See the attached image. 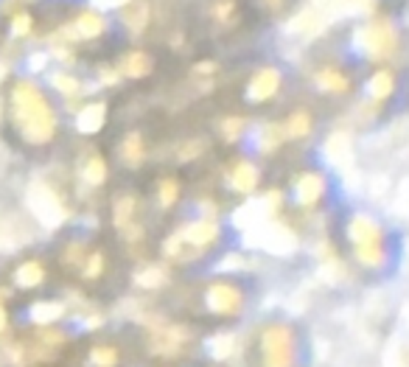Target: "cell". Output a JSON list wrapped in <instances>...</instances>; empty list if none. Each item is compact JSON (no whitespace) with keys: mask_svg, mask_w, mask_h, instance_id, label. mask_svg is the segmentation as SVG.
<instances>
[{"mask_svg":"<svg viewBox=\"0 0 409 367\" xmlns=\"http://www.w3.org/2000/svg\"><path fill=\"white\" fill-rule=\"evenodd\" d=\"M11 112L20 135L28 143H46L56 132V115L48 107L46 95L28 79L17 82L11 90Z\"/></svg>","mask_w":409,"mask_h":367,"instance_id":"cell-1","label":"cell"},{"mask_svg":"<svg viewBox=\"0 0 409 367\" xmlns=\"http://www.w3.org/2000/svg\"><path fill=\"white\" fill-rule=\"evenodd\" d=\"M264 367H292L294 365V334L289 325L275 322L261 336Z\"/></svg>","mask_w":409,"mask_h":367,"instance_id":"cell-2","label":"cell"},{"mask_svg":"<svg viewBox=\"0 0 409 367\" xmlns=\"http://www.w3.org/2000/svg\"><path fill=\"white\" fill-rule=\"evenodd\" d=\"M26 202H28V211L37 216V222L43 228H59L68 216L62 199L48 188L46 183H31L28 185V193H26Z\"/></svg>","mask_w":409,"mask_h":367,"instance_id":"cell-3","label":"cell"},{"mask_svg":"<svg viewBox=\"0 0 409 367\" xmlns=\"http://www.w3.org/2000/svg\"><path fill=\"white\" fill-rule=\"evenodd\" d=\"M356 46L370 59H384L398 48V34L390 20H373L356 31Z\"/></svg>","mask_w":409,"mask_h":367,"instance_id":"cell-4","label":"cell"},{"mask_svg":"<svg viewBox=\"0 0 409 367\" xmlns=\"http://www.w3.org/2000/svg\"><path fill=\"white\" fill-rule=\"evenodd\" d=\"M247 233H250V230H247ZM247 244L264 247V250H270L272 255H289V252L297 247V238H294L292 230L283 228V225H270V222H264V225L253 228V233L247 235Z\"/></svg>","mask_w":409,"mask_h":367,"instance_id":"cell-5","label":"cell"},{"mask_svg":"<svg viewBox=\"0 0 409 367\" xmlns=\"http://www.w3.org/2000/svg\"><path fill=\"white\" fill-rule=\"evenodd\" d=\"M205 303L216 314H235L241 309V292L230 283H213L205 294Z\"/></svg>","mask_w":409,"mask_h":367,"instance_id":"cell-6","label":"cell"},{"mask_svg":"<svg viewBox=\"0 0 409 367\" xmlns=\"http://www.w3.org/2000/svg\"><path fill=\"white\" fill-rule=\"evenodd\" d=\"M277 87H280V70L277 68H264L247 85V98L250 101H267L277 92Z\"/></svg>","mask_w":409,"mask_h":367,"instance_id":"cell-7","label":"cell"},{"mask_svg":"<svg viewBox=\"0 0 409 367\" xmlns=\"http://www.w3.org/2000/svg\"><path fill=\"white\" fill-rule=\"evenodd\" d=\"M322 191H325V177L317 174V171H309V174L297 177V183H294V199H297L303 208H312L319 196H322Z\"/></svg>","mask_w":409,"mask_h":367,"instance_id":"cell-8","label":"cell"},{"mask_svg":"<svg viewBox=\"0 0 409 367\" xmlns=\"http://www.w3.org/2000/svg\"><path fill=\"white\" fill-rule=\"evenodd\" d=\"M325 157L331 160V166L336 169H348L354 163V146L351 138L345 132H334L331 138L325 140Z\"/></svg>","mask_w":409,"mask_h":367,"instance_id":"cell-9","label":"cell"},{"mask_svg":"<svg viewBox=\"0 0 409 367\" xmlns=\"http://www.w3.org/2000/svg\"><path fill=\"white\" fill-rule=\"evenodd\" d=\"M348 235H351V241L359 247V244H378L381 241V228L370 219V216H354L351 219V225H348Z\"/></svg>","mask_w":409,"mask_h":367,"instance_id":"cell-10","label":"cell"},{"mask_svg":"<svg viewBox=\"0 0 409 367\" xmlns=\"http://www.w3.org/2000/svg\"><path fill=\"white\" fill-rule=\"evenodd\" d=\"M216 235H219L216 222H208V219L191 222V225H185V228L180 230L182 241H188V244H193V247H205V244L216 241Z\"/></svg>","mask_w":409,"mask_h":367,"instance_id":"cell-11","label":"cell"},{"mask_svg":"<svg viewBox=\"0 0 409 367\" xmlns=\"http://www.w3.org/2000/svg\"><path fill=\"white\" fill-rule=\"evenodd\" d=\"M104 121H107V107H104L101 101H95V104H87V107L76 115V129H79L82 135H95V132L104 127Z\"/></svg>","mask_w":409,"mask_h":367,"instance_id":"cell-12","label":"cell"},{"mask_svg":"<svg viewBox=\"0 0 409 367\" xmlns=\"http://www.w3.org/2000/svg\"><path fill=\"white\" fill-rule=\"evenodd\" d=\"M228 180L230 185H233V191H238V193H253L255 185H258V169H255L253 163H235Z\"/></svg>","mask_w":409,"mask_h":367,"instance_id":"cell-13","label":"cell"},{"mask_svg":"<svg viewBox=\"0 0 409 367\" xmlns=\"http://www.w3.org/2000/svg\"><path fill=\"white\" fill-rule=\"evenodd\" d=\"M182 328H163L157 336H154V342H152V351L154 353H163V356H171V353H177L182 345Z\"/></svg>","mask_w":409,"mask_h":367,"instance_id":"cell-14","label":"cell"},{"mask_svg":"<svg viewBox=\"0 0 409 367\" xmlns=\"http://www.w3.org/2000/svg\"><path fill=\"white\" fill-rule=\"evenodd\" d=\"M322 26H325V17L319 14L317 9H303V11L289 23V28H292V31H300V34L322 31Z\"/></svg>","mask_w":409,"mask_h":367,"instance_id":"cell-15","label":"cell"},{"mask_svg":"<svg viewBox=\"0 0 409 367\" xmlns=\"http://www.w3.org/2000/svg\"><path fill=\"white\" fill-rule=\"evenodd\" d=\"M62 314H65V306L62 303H51V300H40V303H34L28 309V317L34 322H40V325H51V322L59 320Z\"/></svg>","mask_w":409,"mask_h":367,"instance_id":"cell-16","label":"cell"},{"mask_svg":"<svg viewBox=\"0 0 409 367\" xmlns=\"http://www.w3.org/2000/svg\"><path fill=\"white\" fill-rule=\"evenodd\" d=\"M121 20H124V26L129 31H143V26L149 20V9L143 3H132L129 0L127 6H121Z\"/></svg>","mask_w":409,"mask_h":367,"instance_id":"cell-17","label":"cell"},{"mask_svg":"<svg viewBox=\"0 0 409 367\" xmlns=\"http://www.w3.org/2000/svg\"><path fill=\"white\" fill-rule=\"evenodd\" d=\"M73 31H76V37H87V40H90V37H98V34L104 31V17L95 14V11H85V14H79Z\"/></svg>","mask_w":409,"mask_h":367,"instance_id":"cell-18","label":"cell"},{"mask_svg":"<svg viewBox=\"0 0 409 367\" xmlns=\"http://www.w3.org/2000/svg\"><path fill=\"white\" fill-rule=\"evenodd\" d=\"M393 90H395V76L390 73V70H378L373 79H370V95L373 98H390L393 95Z\"/></svg>","mask_w":409,"mask_h":367,"instance_id":"cell-19","label":"cell"},{"mask_svg":"<svg viewBox=\"0 0 409 367\" xmlns=\"http://www.w3.org/2000/svg\"><path fill=\"white\" fill-rule=\"evenodd\" d=\"M317 87L319 90H328V92H342L348 87V79H345L339 70L325 68V70H319L317 73Z\"/></svg>","mask_w":409,"mask_h":367,"instance_id":"cell-20","label":"cell"},{"mask_svg":"<svg viewBox=\"0 0 409 367\" xmlns=\"http://www.w3.org/2000/svg\"><path fill=\"white\" fill-rule=\"evenodd\" d=\"M149 70H152V59H149L146 53H140V50L129 53V56L124 59V73H127V76H132V79L146 76Z\"/></svg>","mask_w":409,"mask_h":367,"instance_id":"cell-21","label":"cell"},{"mask_svg":"<svg viewBox=\"0 0 409 367\" xmlns=\"http://www.w3.org/2000/svg\"><path fill=\"white\" fill-rule=\"evenodd\" d=\"M17 286H23V289H34L37 283H43V267L37 264V261H28V264H23L20 270H17Z\"/></svg>","mask_w":409,"mask_h":367,"instance_id":"cell-22","label":"cell"},{"mask_svg":"<svg viewBox=\"0 0 409 367\" xmlns=\"http://www.w3.org/2000/svg\"><path fill=\"white\" fill-rule=\"evenodd\" d=\"M356 258L364 267H381L387 261V252L381 250V244H359L356 247Z\"/></svg>","mask_w":409,"mask_h":367,"instance_id":"cell-23","label":"cell"},{"mask_svg":"<svg viewBox=\"0 0 409 367\" xmlns=\"http://www.w3.org/2000/svg\"><path fill=\"white\" fill-rule=\"evenodd\" d=\"M115 362H118V353H115V348H110V345H98V348L90 351L92 367H115Z\"/></svg>","mask_w":409,"mask_h":367,"instance_id":"cell-24","label":"cell"},{"mask_svg":"<svg viewBox=\"0 0 409 367\" xmlns=\"http://www.w3.org/2000/svg\"><path fill=\"white\" fill-rule=\"evenodd\" d=\"M309 129H312V118H309V112H294V115L289 118L286 132H289L292 138H306V135H309Z\"/></svg>","mask_w":409,"mask_h":367,"instance_id":"cell-25","label":"cell"},{"mask_svg":"<svg viewBox=\"0 0 409 367\" xmlns=\"http://www.w3.org/2000/svg\"><path fill=\"white\" fill-rule=\"evenodd\" d=\"M208 351H211L213 359H228L230 353H233V336H230V334L213 336V339L208 342Z\"/></svg>","mask_w":409,"mask_h":367,"instance_id":"cell-26","label":"cell"},{"mask_svg":"<svg viewBox=\"0 0 409 367\" xmlns=\"http://www.w3.org/2000/svg\"><path fill=\"white\" fill-rule=\"evenodd\" d=\"M124 160L129 163V166H137L140 160H143V140H140V135H129V138L124 140Z\"/></svg>","mask_w":409,"mask_h":367,"instance_id":"cell-27","label":"cell"},{"mask_svg":"<svg viewBox=\"0 0 409 367\" xmlns=\"http://www.w3.org/2000/svg\"><path fill=\"white\" fill-rule=\"evenodd\" d=\"M132 211H135V199H132V196L118 199V202H115V213H112L115 225H118V228H127L129 219H132Z\"/></svg>","mask_w":409,"mask_h":367,"instance_id":"cell-28","label":"cell"},{"mask_svg":"<svg viewBox=\"0 0 409 367\" xmlns=\"http://www.w3.org/2000/svg\"><path fill=\"white\" fill-rule=\"evenodd\" d=\"M135 283L137 286H143V289H157V286H163V283H166V272H163V270H157V267H149V270L137 272Z\"/></svg>","mask_w":409,"mask_h":367,"instance_id":"cell-29","label":"cell"},{"mask_svg":"<svg viewBox=\"0 0 409 367\" xmlns=\"http://www.w3.org/2000/svg\"><path fill=\"white\" fill-rule=\"evenodd\" d=\"M104 177H107V166H104V160L101 157H90L87 160V166H85V180L90 185H101L104 183Z\"/></svg>","mask_w":409,"mask_h":367,"instance_id":"cell-30","label":"cell"},{"mask_svg":"<svg viewBox=\"0 0 409 367\" xmlns=\"http://www.w3.org/2000/svg\"><path fill=\"white\" fill-rule=\"evenodd\" d=\"M277 143H280V129H277V127H272V124H270V127H261L255 146H258L261 151H272Z\"/></svg>","mask_w":409,"mask_h":367,"instance_id":"cell-31","label":"cell"},{"mask_svg":"<svg viewBox=\"0 0 409 367\" xmlns=\"http://www.w3.org/2000/svg\"><path fill=\"white\" fill-rule=\"evenodd\" d=\"M51 85L59 92H65V95H73V92L79 90V82H76L73 76H68V73H53V76H51Z\"/></svg>","mask_w":409,"mask_h":367,"instance_id":"cell-32","label":"cell"},{"mask_svg":"<svg viewBox=\"0 0 409 367\" xmlns=\"http://www.w3.org/2000/svg\"><path fill=\"white\" fill-rule=\"evenodd\" d=\"M174 202H177V180L160 183V205H163V208H171Z\"/></svg>","mask_w":409,"mask_h":367,"instance_id":"cell-33","label":"cell"},{"mask_svg":"<svg viewBox=\"0 0 409 367\" xmlns=\"http://www.w3.org/2000/svg\"><path fill=\"white\" fill-rule=\"evenodd\" d=\"M222 135L228 140H238V135H241V118H228L222 124Z\"/></svg>","mask_w":409,"mask_h":367,"instance_id":"cell-34","label":"cell"},{"mask_svg":"<svg viewBox=\"0 0 409 367\" xmlns=\"http://www.w3.org/2000/svg\"><path fill=\"white\" fill-rule=\"evenodd\" d=\"M11 31H14L17 37L28 34V31H31V17H28V14H17V17L11 20Z\"/></svg>","mask_w":409,"mask_h":367,"instance_id":"cell-35","label":"cell"},{"mask_svg":"<svg viewBox=\"0 0 409 367\" xmlns=\"http://www.w3.org/2000/svg\"><path fill=\"white\" fill-rule=\"evenodd\" d=\"M101 267H104V258H101V252H92L90 261H87V267H85V277H95L101 272Z\"/></svg>","mask_w":409,"mask_h":367,"instance_id":"cell-36","label":"cell"},{"mask_svg":"<svg viewBox=\"0 0 409 367\" xmlns=\"http://www.w3.org/2000/svg\"><path fill=\"white\" fill-rule=\"evenodd\" d=\"M90 3H95L98 9H121V6H127L129 0H90Z\"/></svg>","mask_w":409,"mask_h":367,"instance_id":"cell-37","label":"cell"},{"mask_svg":"<svg viewBox=\"0 0 409 367\" xmlns=\"http://www.w3.org/2000/svg\"><path fill=\"white\" fill-rule=\"evenodd\" d=\"M46 62H48V53H37V56L28 59V70H40Z\"/></svg>","mask_w":409,"mask_h":367,"instance_id":"cell-38","label":"cell"},{"mask_svg":"<svg viewBox=\"0 0 409 367\" xmlns=\"http://www.w3.org/2000/svg\"><path fill=\"white\" fill-rule=\"evenodd\" d=\"M230 11H233V3H219V9H216V14H219V17H222V20H225V17H228Z\"/></svg>","mask_w":409,"mask_h":367,"instance_id":"cell-39","label":"cell"},{"mask_svg":"<svg viewBox=\"0 0 409 367\" xmlns=\"http://www.w3.org/2000/svg\"><path fill=\"white\" fill-rule=\"evenodd\" d=\"M235 267H241L238 258H225V261H222V270H235Z\"/></svg>","mask_w":409,"mask_h":367,"instance_id":"cell-40","label":"cell"},{"mask_svg":"<svg viewBox=\"0 0 409 367\" xmlns=\"http://www.w3.org/2000/svg\"><path fill=\"white\" fill-rule=\"evenodd\" d=\"M101 79H104L107 85H112V82H115V73H112V70H104V76H101Z\"/></svg>","mask_w":409,"mask_h":367,"instance_id":"cell-41","label":"cell"},{"mask_svg":"<svg viewBox=\"0 0 409 367\" xmlns=\"http://www.w3.org/2000/svg\"><path fill=\"white\" fill-rule=\"evenodd\" d=\"M283 0H264V6H270V9H277Z\"/></svg>","mask_w":409,"mask_h":367,"instance_id":"cell-42","label":"cell"},{"mask_svg":"<svg viewBox=\"0 0 409 367\" xmlns=\"http://www.w3.org/2000/svg\"><path fill=\"white\" fill-rule=\"evenodd\" d=\"M6 328V312H3V306H0V331Z\"/></svg>","mask_w":409,"mask_h":367,"instance_id":"cell-43","label":"cell"},{"mask_svg":"<svg viewBox=\"0 0 409 367\" xmlns=\"http://www.w3.org/2000/svg\"><path fill=\"white\" fill-rule=\"evenodd\" d=\"M3 76H6V65H0V79H3Z\"/></svg>","mask_w":409,"mask_h":367,"instance_id":"cell-44","label":"cell"}]
</instances>
